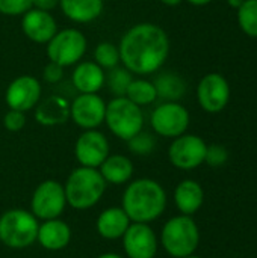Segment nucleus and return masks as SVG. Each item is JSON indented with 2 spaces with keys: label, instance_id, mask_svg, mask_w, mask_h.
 I'll use <instances>...</instances> for the list:
<instances>
[{
  "label": "nucleus",
  "instance_id": "nucleus-33",
  "mask_svg": "<svg viewBox=\"0 0 257 258\" xmlns=\"http://www.w3.org/2000/svg\"><path fill=\"white\" fill-rule=\"evenodd\" d=\"M42 77L47 83L50 85H56L64 79V68L55 62H48L42 71Z\"/></svg>",
  "mask_w": 257,
  "mask_h": 258
},
{
  "label": "nucleus",
  "instance_id": "nucleus-1",
  "mask_svg": "<svg viewBox=\"0 0 257 258\" xmlns=\"http://www.w3.org/2000/svg\"><path fill=\"white\" fill-rule=\"evenodd\" d=\"M120 59L132 74L148 76L159 71L170 54L167 32L153 23H139L130 27L121 38Z\"/></svg>",
  "mask_w": 257,
  "mask_h": 258
},
{
  "label": "nucleus",
  "instance_id": "nucleus-32",
  "mask_svg": "<svg viewBox=\"0 0 257 258\" xmlns=\"http://www.w3.org/2000/svg\"><path fill=\"white\" fill-rule=\"evenodd\" d=\"M3 125L8 132H20L26 125V112L9 109L3 116Z\"/></svg>",
  "mask_w": 257,
  "mask_h": 258
},
{
  "label": "nucleus",
  "instance_id": "nucleus-29",
  "mask_svg": "<svg viewBox=\"0 0 257 258\" xmlns=\"http://www.w3.org/2000/svg\"><path fill=\"white\" fill-rule=\"evenodd\" d=\"M127 147L130 150L132 154L136 156H148L155 151L156 148V139L151 133L141 130L138 135H135L133 138H130L127 141Z\"/></svg>",
  "mask_w": 257,
  "mask_h": 258
},
{
  "label": "nucleus",
  "instance_id": "nucleus-20",
  "mask_svg": "<svg viewBox=\"0 0 257 258\" xmlns=\"http://www.w3.org/2000/svg\"><path fill=\"white\" fill-rule=\"evenodd\" d=\"M132 221L121 207H109L103 210L95 222L97 233L106 240H118L124 236Z\"/></svg>",
  "mask_w": 257,
  "mask_h": 258
},
{
  "label": "nucleus",
  "instance_id": "nucleus-25",
  "mask_svg": "<svg viewBox=\"0 0 257 258\" xmlns=\"http://www.w3.org/2000/svg\"><path fill=\"white\" fill-rule=\"evenodd\" d=\"M126 97L141 107L155 103L158 100V92L153 82H148L145 79H133V82L127 88Z\"/></svg>",
  "mask_w": 257,
  "mask_h": 258
},
{
  "label": "nucleus",
  "instance_id": "nucleus-22",
  "mask_svg": "<svg viewBox=\"0 0 257 258\" xmlns=\"http://www.w3.org/2000/svg\"><path fill=\"white\" fill-rule=\"evenodd\" d=\"M98 171L106 183L124 184L132 180L135 166L133 162L123 154H109L106 160L98 166Z\"/></svg>",
  "mask_w": 257,
  "mask_h": 258
},
{
  "label": "nucleus",
  "instance_id": "nucleus-11",
  "mask_svg": "<svg viewBox=\"0 0 257 258\" xmlns=\"http://www.w3.org/2000/svg\"><path fill=\"white\" fill-rule=\"evenodd\" d=\"M197 100L208 113L223 112L230 101V85L220 73L206 74L197 86Z\"/></svg>",
  "mask_w": 257,
  "mask_h": 258
},
{
  "label": "nucleus",
  "instance_id": "nucleus-15",
  "mask_svg": "<svg viewBox=\"0 0 257 258\" xmlns=\"http://www.w3.org/2000/svg\"><path fill=\"white\" fill-rule=\"evenodd\" d=\"M41 83L33 76H20L14 79L5 94V100L9 109L27 112L35 109L41 100Z\"/></svg>",
  "mask_w": 257,
  "mask_h": 258
},
{
  "label": "nucleus",
  "instance_id": "nucleus-35",
  "mask_svg": "<svg viewBox=\"0 0 257 258\" xmlns=\"http://www.w3.org/2000/svg\"><path fill=\"white\" fill-rule=\"evenodd\" d=\"M227 3H229L232 8H235V9L238 11V9L245 3V0H227Z\"/></svg>",
  "mask_w": 257,
  "mask_h": 258
},
{
  "label": "nucleus",
  "instance_id": "nucleus-13",
  "mask_svg": "<svg viewBox=\"0 0 257 258\" xmlns=\"http://www.w3.org/2000/svg\"><path fill=\"white\" fill-rule=\"evenodd\" d=\"M109 154H111L109 141L97 128L85 130L76 141L74 156L80 163V166L98 169V166L106 160Z\"/></svg>",
  "mask_w": 257,
  "mask_h": 258
},
{
  "label": "nucleus",
  "instance_id": "nucleus-7",
  "mask_svg": "<svg viewBox=\"0 0 257 258\" xmlns=\"http://www.w3.org/2000/svg\"><path fill=\"white\" fill-rule=\"evenodd\" d=\"M86 38L74 27L64 29L55 33V36L47 42V56L50 62L61 65L62 68L76 65L82 60L86 53Z\"/></svg>",
  "mask_w": 257,
  "mask_h": 258
},
{
  "label": "nucleus",
  "instance_id": "nucleus-19",
  "mask_svg": "<svg viewBox=\"0 0 257 258\" xmlns=\"http://www.w3.org/2000/svg\"><path fill=\"white\" fill-rule=\"evenodd\" d=\"M35 119L45 127L64 124L70 119V101L61 95H52L39 100L35 106Z\"/></svg>",
  "mask_w": 257,
  "mask_h": 258
},
{
  "label": "nucleus",
  "instance_id": "nucleus-31",
  "mask_svg": "<svg viewBox=\"0 0 257 258\" xmlns=\"http://www.w3.org/2000/svg\"><path fill=\"white\" fill-rule=\"evenodd\" d=\"M32 8V0H0V14L8 17L23 15Z\"/></svg>",
  "mask_w": 257,
  "mask_h": 258
},
{
  "label": "nucleus",
  "instance_id": "nucleus-16",
  "mask_svg": "<svg viewBox=\"0 0 257 258\" xmlns=\"http://www.w3.org/2000/svg\"><path fill=\"white\" fill-rule=\"evenodd\" d=\"M21 17L23 33L36 44H47L58 32L56 20L47 11L30 8Z\"/></svg>",
  "mask_w": 257,
  "mask_h": 258
},
{
  "label": "nucleus",
  "instance_id": "nucleus-10",
  "mask_svg": "<svg viewBox=\"0 0 257 258\" xmlns=\"http://www.w3.org/2000/svg\"><path fill=\"white\" fill-rule=\"evenodd\" d=\"M208 144L197 135H180L168 148V159L173 166L182 171H192L204 163Z\"/></svg>",
  "mask_w": 257,
  "mask_h": 258
},
{
  "label": "nucleus",
  "instance_id": "nucleus-2",
  "mask_svg": "<svg viewBox=\"0 0 257 258\" xmlns=\"http://www.w3.org/2000/svg\"><path fill=\"white\" fill-rule=\"evenodd\" d=\"M121 209L132 222L150 224L161 218L167 209V192L151 178H138L126 187Z\"/></svg>",
  "mask_w": 257,
  "mask_h": 258
},
{
  "label": "nucleus",
  "instance_id": "nucleus-37",
  "mask_svg": "<svg viewBox=\"0 0 257 258\" xmlns=\"http://www.w3.org/2000/svg\"><path fill=\"white\" fill-rule=\"evenodd\" d=\"M183 0H161V3H164V5H167V6H177V5H180Z\"/></svg>",
  "mask_w": 257,
  "mask_h": 258
},
{
  "label": "nucleus",
  "instance_id": "nucleus-4",
  "mask_svg": "<svg viewBox=\"0 0 257 258\" xmlns=\"http://www.w3.org/2000/svg\"><path fill=\"white\" fill-rule=\"evenodd\" d=\"M161 245L173 258L195 254L200 245V230L192 216L179 215L168 219L161 231Z\"/></svg>",
  "mask_w": 257,
  "mask_h": 258
},
{
  "label": "nucleus",
  "instance_id": "nucleus-23",
  "mask_svg": "<svg viewBox=\"0 0 257 258\" xmlns=\"http://www.w3.org/2000/svg\"><path fill=\"white\" fill-rule=\"evenodd\" d=\"M67 18L74 23H91L103 12V0H59Z\"/></svg>",
  "mask_w": 257,
  "mask_h": 258
},
{
  "label": "nucleus",
  "instance_id": "nucleus-24",
  "mask_svg": "<svg viewBox=\"0 0 257 258\" xmlns=\"http://www.w3.org/2000/svg\"><path fill=\"white\" fill-rule=\"evenodd\" d=\"M153 85L158 92V98L164 101H179L186 92L185 80L171 71H164L158 74L153 80Z\"/></svg>",
  "mask_w": 257,
  "mask_h": 258
},
{
  "label": "nucleus",
  "instance_id": "nucleus-12",
  "mask_svg": "<svg viewBox=\"0 0 257 258\" xmlns=\"http://www.w3.org/2000/svg\"><path fill=\"white\" fill-rule=\"evenodd\" d=\"M106 103L98 94H79L70 103V119L83 130H94L105 122Z\"/></svg>",
  "mask_w": 257,
  "mask_h": 258
},
{
  "label": "nucleus",
  "instance_id": "nucleus-9",
  "mask_svg": "<svg viewBox=\"0 0 257 258\" xmlns=\"http://www.w3.org/2000/svg\"><path fill=\"white\" fill-rule=\"evenodd\" d=\"M189 121L191 116L188 109L179 101H164L153 110L150 118L155 133L171 139L186 133Z\"/></svg>",
  "mask_w": 257,
  "mask_h": 258
},
{
  "label": "nucleus",
  "instance_id": "nucleus-34",
  "mask_svg": "<svg viewBox=\"0 0 257 258\" xmlns=\"http://www.w3.org/2000/svg\"><path fill=\"white\" fill-rule=\"evenodd\" d=\"M59 5V0H32V8L50 12Z\"/></svg>",
  "mask_w": 257,
  "mask_h": 258
},
{
  "label": "nucleus",
  "instance_id": "nucleus-27",
  "mask_svg": "<svg viewBox=\"0 0 257 258\" xmlns=\"http://www.w3.org/2000/svg\"><path fill=\"white\" fill-rule=\"evenodd\" d=\"M238 24L247 36L257 38V0H245L238 9Z\"/></svg>",
  "mask_w": 257,
  "mask_h": 258
},
{
  "label": "nucleus",
  "instance_id": "nucleus-38",
  "mask_svg": "<svg viewBox=\"0 0 257 258\" xmlns=\"http://www.w3.org/2000/svg\"><path fill=\"white\" fill-rule=\"evenodd\" d=\"M97 258H124V257H121L120 254H115V252H106V254L98 255Z\"/></svg>",
  "mask_w": 257,
  "mask_h": 258
},
{
  "label": "nucleus",
  "instance_id": "nucleus-14",
  "mask_svg": "<svg viewBox=\"0 0 257 258\" xmlns=\"http://www.w3.org/2000/svg\"><path fill=\"white\" fill-rule=\"evenodd\" d=\"M121 239L129 258H155L158 254L159 239L148 224L132 222Z\"/></svg>",
  "mask_w": 257,
  "mask_h": 258
},
{
  "label": "nucleus",
  "instance_id": "nucleus-21",
  "mask_svg": "<svg viewBox=\"0 0 257 258\" xmlns=\"http://www.w3.org/2000/svg\"><path fill=\"white\" fill-rule=\"evenodd\" d=\"M174 203L180 215H195L204 203V190L195 180H183L174 189Z\"/></svg>",
  "mask_w": 257,
  "mask_h": 258
},
{
  "label": "nucleus",
  "instance_id": "nucleus-3",
  "mask_svg": "<svg viewBox=\"0 0 257 258\" xmlns=\"http://www.w3.org/2000/svg\"><path fill=\"white\" fill-rule=\"evenodd\" d=\"M106 184L97 168L79 166L71 171L64 184L67 204L76 210L91 209L101 200Z\"/></svg>",
  "mask_w": 257,
  "mask_h": 258
},
{
  "label": "nucleus",
  "instance_id": "nucleus-6",
  "mask_svg": "<svg viewBox=\"0 0 257 258\" xmlns=\"http://www.w3.org/2000/svg\"><path fill=\"white\" fill-rule=\"evenodd\" d=\"M105 122L114 136L127 142L142 130L144 113L127 97H114L106 104Z\"/></svg>",
  "mask_w": 257,
  "mask_h": 258
},
{
  "label": "nucleus",
  "instance_id": "nucleus-26",
  "mask_svg": "<svg viewBox=\"0 0 257 258\" xmlns=\"http://www.w3.org/2000/svg\"><path fill=\"white\" fill-rule=\"evenodd\" d=\"M132 82H133V74L127 68L115 67V68L109 70L105 85H108L109 91L115 97H126L127 88Z\"/></svg>",
  "mask_w": 257,
  "mask_h": 258
},
{
  "label": "nucleus",
  "instance_id": "nucleus-8",
  "mask_svg": "<svg viewBox=\"0 0 257 258\" xmlns=\"http://www.w3.org/2000/svg\"><path fill=\"white\" fill-rule=\"evenodd\" d=\"M64 184L56 180H45L36 186L30 200V212L38 221L58 219L67 207Z\"/></svg>",
  "mask_w": 257,
  "mask_h": 258
},
{
  "label": "nucleus",
  "instance_id": "nucleus-28",
  "mask_svg": "<svg viewBox=\"0 0 257 258\" xmlns=\"http://www.w3.org/2000/svg\"><path fill=\"white\" fill-rule=\"evenodd\" d=\"M94 62L100 65L103 70H112L118 67V63L121 62L118 45L112 42H100L94 48Z\"/></svg>",
  "mask_w": 257,
  "mask_h": 258
},
{
  "label": "nucleus",
  "instance_id": "nucleus-39",
  "mask_svg": "<svg viewBox=\"0 0 257 258\" xmlns=\"http://www.w3.org/2000/svg\"><path fill=\"white\" fill-rule=\"evenodd\" d=\"M182 258H201V257H198V255L192 254V255H188V257H182Z\"/></svg>",
  "mask_w": 257,
  "mask_h": 258
},
{
  "label": "nucleus",
  "instance_id": "nucleus-18",
  "mask_svg": "<svg viewBox=\"0 0 257 258\" xmlns=\"http://www.w3.org/2000/svg\"><path fill=\"white\" fill-rule=\"evenodd\" d=\"M36 240L47 251H62L71 240V228L59 218L42 221L38 227Z\"/></svg>",
  "mask_w": 257,
  "mask_h": 258
},
{
  "label": "nucleus",
  "instance_id": "nucleus-5",
  "mask_svg": "<svg viewBox=\"0 0 257 258\" xmlns=\"http://www.w3.org/2000/svg\"><path fill=\"white\" fill-rule=\"evenodd\" d=\"M38 219L24 209H11L0 216V242L11 249H26L36 242Z\"/></svg>",
  "mask_w": 257,
  "mask_h": 258
},
{
  "label": "nucleus",
  "instance_id": "nucleus-36",
  "mask_svg": "<svg viewBox=\"0 0 257 258\" xmlns=\"http://www.w3.org/2000/svg\"><path fill=\"white\" fill-rule=\"evenodd\" d=\"M186 2H189V3L194 5V6H206V5H209L211 2H214V0H186Z\"/></svg>",
  "mask_w": 257,
  "mask_h": 258
},
{
  "label": "nucleus",
  "instance_id": "nucleus-30",
  "mask_svg": "<svg viewBox=\"0 0 257 258\" xmlns=\"http://www.w3.org/2000/svg\"><path fill=\"white\" fill-rule=\"evenodd\" d=\"M227 160H229V151L226 150V147L218 145V144L208 145L204 163H208L212 168H220V166L226 165Z\"/></svg>",
  "mask_w": 257,
  "mask_h": 258
},
{
  "label": "nucleus",
  "instance_id": "nucleus-17",
  "mask_svg": "<svg viewBox=\"0 0 257 258\" xmlns=\"http://www.w3.org/2000/svg\"><path fill=\"white\" fill-rule=\"evenodd\" d=\"M71 80L80 94H97L106 83V73L94 60H85L76 65Z\"/></svg>",
  "mask_w": 257,
  "mask_h": 258
}]
</instances>
